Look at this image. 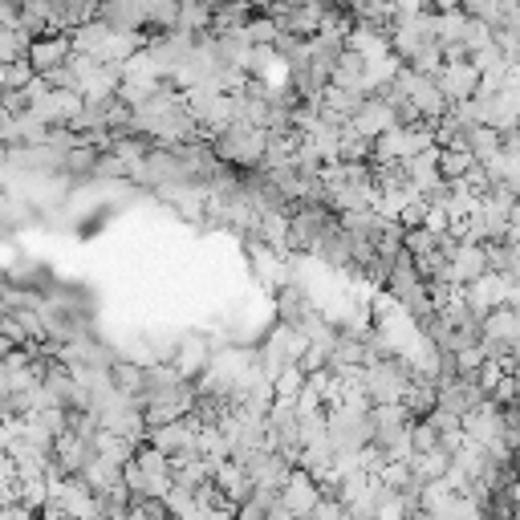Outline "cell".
<instances>
[{"instance_id":"1","label":"cell","mask_w":520,"mask_h":520,"mask_svg":"<svg viewBox=\"0 0 520 520\" xmlns=\"http://www.w3.org/2000/svg\"><path fill=\"white\" fill-rule=\"evenodd\" d=\"M334 224H338V212L330 204H293L289 208V252H309Z\"/></svg>"},{"instance_id":"2","label":"cell","mask_w":520,"mask_h":520,"mask_svg":"<svg viewBox=\"0 0 520 520\" xmlns=\"http://www.w3.org/2000/svg\"><path fill=\"white\" fill-rule=\"evenodd\" d=\"M435 86H439V94H443L447 102H464V98L476 94V86H480V70H476V65H472L468 57L443 61L439 70H435Z\"/></svg>"},{"instance_id":"3","label":"cell","mask_w":520,"mask_h":520,"mask_svg":"<svg viewBox=\"0 0 520 520\" xmlns=\"http://www.w3.org/2000/svg\"><path fill=\"white\" fill-rule=\"evenodd\" d=\"M480 273H488V256L480 240H455L451 256H447V281L451 285H468Z\"/></svg>"},{"instance_id":"4","label":"cell","mask_w":520,"mask_h":520,"mask_svg":"<svg viewBox=\"0 0 520 520\" xmlns=\"http://www.w3.org/2000/svg\"><path fill=\"white\" fill-rule=\"evenodd\" d=\"M70 33H41V37H29V49H25V61L33 65V74H49L53 65H61L65 57H70Z\"/></svg>"},{"instance_id":"5","label":"cell","mask_w":520,"mask_h":520,"mask_svg":"<svg viewBox=\"0 0 520 520\" xmlns=\"http://www.w3.org/2000/svg\"><path fill=\"white\" fill-rule=\"evenodd\" d=\"M208 358H212V342H208V338H183L179 358H171V362H175V370H179L183 378H191V382H195V378L204 374Z\"/></svg>"},{"instance_id":"6","label":"cell","mask_w":520,"mask_h":520,"mask_svg":"<svg viewBox=\"0 0 520 520\" xmlns=\"http://www.w3.org/2000/svg\"><path fill=\"white\" fill-rule=\"evenodd\" d=\"M25 49H29V33L21 25H0V65L25 57Z\"/></svg>"},{"instance_id":"7","label":"cell","mask_w":520,"mask_h":520,"mask_svg":"<svg viewBox=\"0 0 520 520\" xmlns=\"http://www.w3.org/2000/svg\"><path fill=\"white\" fill-rule=\"evenodd\" d=\"M130 175V167L106 147V151H98V159H94V167H90V179H126Z\"/></svg>"},{"instance_id":"8","label":"cell","mask_w":520,"mask_h":520,"mask_svg":"<svg viewBox=\"0 0 520 520\" xmlns=\"http://www.w3.org/2000/svg\"><path fill=\"white\" fill-rule=\"evenodd\" d=\"M9 143H17V130H13V114L0 106V147H9Z\"/></svg>"}]
</instances>
